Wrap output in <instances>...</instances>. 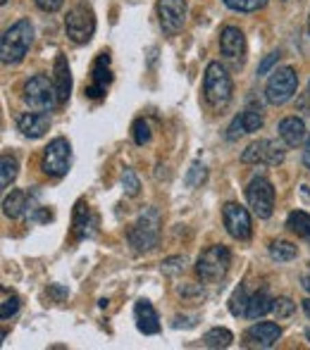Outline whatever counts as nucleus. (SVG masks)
Wrapping results in <instances>:
<instances>
[{
    "label": "nucleus",
    "instance_id": "nucleus-1",
    "mask_svg": "<svg viewBox=\"0 0 310 350\" xmlns=\"http://www.w3.org/2000/svg\"><path fill=\"white\" fill-rule=\"evenodd\" d=\"M160 224L162 217L157 208H146L139 215V219L127 229V241H129L134 253H148L160 241Z\"/></svg>",
    "mask_w": 310,
    "mask_h": 350
},
{
    "label": "nucleus",
    "instance_id": "nucleus-2",
    "mask_svg": "<svg viewBox=\"0 0 310 350\" xmlns=\"http://www.w3.org/2000/svg\"><path fill=\"white\" fill-rule=\"evenodd\" d=\"M34 41V27L29 19H19L10 29H5L0 38V60L3 65H17L24 60Z\"/></svg>",
    "mask_w": 310,
    "mask_h": 350
},
{
    "label": "nucleus",
    "instance_id": "nucleus-3",
    "mask_svg": "<svg viewBox=\"0 0 310 350\" xmlns=\"http://www.w3.org/2000/svg\"><path fill=\"white\" fill-rule=\"evenodd\" d=\"M232 93H234L232 77H229V72L224 70V65H220V62H210V65L205 67V77H203L205 103H208L213 110L222 112L224 107L232 103Z\"/></svg>",
    "mask_w": 310,
    "mask_h": 350
},
{
    "label": "nucleus",
    "instance_id": "nucleus-4",
    "mask_svg": "<svg viewBox=\"0 0 310 350\" xmlns=\"http://www.w3.org/2000/svg\"><path fill=\"white\" fill-rule=\"evenodd\" d=\"M229 267H232V253L227 245H210L196 260V274L203 284H220L227 277Z\"/></svg>",
    "mask_w": 310,
    "mask_h": 350
},
{
    "label": "nucleus",
    "instance_id": "nucleus-5",
    "mask_svg": "<svg viewBox=\"0 0 310 350\" xmlns=\"http://www.w3.org/2000/svg\"><path fill=\"white\" fill-rule=\"evenodd\" d=\"M24 103L38 112H51V110H55V107H60L53 79H48L46 74H34V77L24 83Z\"/></svg>",
    "mask_w": 310,
    "mask_h": 350
},
{
    "label": "nucleus",
    "instance_id": "nucleus-6",
    "mask_svg": "<svg viewBox=\"0 0 310 350\" xmlns=\"http://www.w3.org/2000/svg\"><path fill=\"white\" fill-rule=\"evenodd\" d=\"M65 31L70 36V41L77 43V46H83V43L91 41L93 33H96V14H93L91 5L79 3L67 12Z\"/></svg>",
    "mask_w": 310,
    "mask_h": 350
},
{
    "label": "nucleus",
    "instance_id": "nucleus-7",
    "mask_svg": "<svg viewBox=\"0 0 310 350\" xmlns=\"http://www.w3.org/2000/svg\"><path fill=\"white\" fill-rule=\"evenodd\" d=\"M248 208L258 219H270L274 212V186L268 176H253L246 186Z\"/></svg>",
    "mask_w": 310,
    "mask_h": 350
},
{
    "label": "nucleus",
    "instance_id": "nucleus-8",
    "mask_svg": "<svg viewBox=\"0 0 310 350\" xmlns=\"http://www.w3.org/2000/svg\"><path fill=\"white\" fill-rule=\"evenodd\" d=\"M298 91V74L294 67H282V70L272 72L268 86H265V100L270 105H284L289 103Z\"/></svg>",
    "mask_w": 310,
    "mask_h": 350
},
{
    "label": "nucleus",
    "instance_id": "nucleus-9",
    "mask_svg": "<svg viewBox=\"0 0 310 350\" xmlns=\"http://www.w3.org/2000/svg\"><path fill=\"white\" fill-rule=\"evenodd\" d=\"M70 165H72V146L67 139L57 136V139H53L46 146V150H43L41 170L46 172L48 176L60 179V176H65L67 172H70Z\"/></svg>",
    "mask_w": 310,
    "mask_h": 350
},
{
    "label": "nucleus",
    "instance_id": "nucleus-10",
    "mask_svg": "<svg viewBox=\"0 0 310 350\" xmlns=\"http://www.w3.org/2000/svg\"><path fill=\"white\" fill-rule=\"evenodd\" d=\"M287 157V150L284 146H279L277 141L272 139H260L253 141L244 152H241V162L244 165H268V167H277L284 162Z\"/></svg>",
    "mask_w": 310,
    "mask_h": 350
},
{
    "label": "nucleus",
    "instance_id": "nucleus-11",
    "mask_svg": "<svg viewBox=\"0 0 310 350\" xmlns=\"http://www.w3.org/2000/svg\"><path fill=\"white\" fill-rule=\"evenodd\" d=\"M222 221L227 234L236 241H250L253 226H250V215L244 205L239 203H227L222 208Z\"/></svg>",
    "mask_w": 310,
    "mask_h": 350
},
{
    "label": "nucleus",
    "instance_id": "nucleus-12",
    "mask_svg": "<svg viewBox=\"0 0 310 350\" xmlns=\"http://www.w3.org/2000/svg\"><path fill=\"white\" fill-rule=\"evenodd\" d=\"M186 0H157V19L167 36L179 33L186 22Z\"/></svg>",
    "mask_w": 310,
    "mask_h": 350
},
{
    "label": "nucleus",
    "instance_id": "nucleus-13",
    "mask_svg": "<svg viewBox=\"0 0 310 350\" xmlns=\"http://www.w3.org/2000/svg\"><path fill=\"white\" fill-rule=\"evenodd\" d=\"M112 83V70H110V55L107 53H98V57L91 65V86L86 88L88 98H103L105 88Z\"/></svg>",
    "mask_w": 310,
    "mask_h": 350
},
{
    "label": "nucleus",
    "instance_id": "nucleus-14",
    "mask_svg": "<svg viewBox=\"0 0 310 350\" xmlns=\"http://www.w3.org/2000/svg\"><path fill=\"white\" fill-rule=\"evenodd\" d=\"M36 198H38V191L31 189V191H22V189H14L10 191L8 196H5L3 200V212L5 217H10V219H19V217H24L29 210H36Z\"/></svg>",
    "mask_w": 310,
    "mask_h": 350
},
{
    "label": "nucleus",
    "instance_id": "nucleus-15",
    "mask_svg": "<svg viewBox=\"0 0 310 350\" xmlns=\"http://www.w3.org/2000/svg\"><path fill=\"white\" fill-rule=\"evenodd\" d=\"M220 51L234 65H241L246 55V36L239 27H224L220 33Z\"/></svg>",
    "mask_w": 310,
    "mask_h": 350
},
{
    "label": "nucleus",
    "instance_id": "nucleus-16",
    "mask_svg": "<svg viewBox=\"0 0 310 350\" xmlns=\"http://www.w3.org/2000/svg\"><path fill=\"white\" fill-rule=\"evenodd\" d=\"M246 346H255V348H272L274 343L282 338V329L274 322H258L253 327L246 329L244 334Z\"/></svg>",
    "mask_w": 310,
    "mask_h": 350
},
{
    "label": "nucleus",
    "instance_id": "nucleus-17",
    "mask_svg": "<svg viewBox=\"0 0 310 350\" xmlns=\"http://www.w3.org/2000/svg\"><path fill=\"white\" fill-rule=\"evenodd\" d=\"M96 226H98V217L93 215L91 208L83 200H79L75 215H72V234H75V239L77 241L91 239L96 234Z\"/></svg>",
    "mask_w": 310,
    "mask_h": 350
},
{
    "label": "nucleus",
    "instance_id": "nucleus-18",
    "mask_svg": "<svg viewBox=\"0 0 310 350\" xmlns=\"http://www.w3.org/2000/svg\"><path fill=\"white\" fill-rule=\"evenodd\" d=\"M53 83H55V91H57V100L60 105H65L70 100V93H72V72H70V62L62 53L55 55V65H53Z\"/></svg>",
    "mask_w": 310,
    "mask_h": 350
},
{
    "label": "nucleus",
    "instance_id": "nucleus-19",
    "mask_svg": "<svg viewBox=\"0 0 310 350\" xmlns=\"http://www.w3.org/2000/svg\"><path fill=\"white\" fill-rule=\"evenodd\" d=\"M17 129L27 139H41L51 129V117L46 112H24V115L17 117Z\"/></svg>",
    "mask_w": 310,
    "mask_h": 350
},
{
    "label": "nucleus",
    "instance_id": "nucleus-20",
    "mask_svg": "<svg viewBox=\"0 0 310 350\" xmlns=\"http://www.w3.org/2000/svg\"><path fill=\"white\" fill-rule=\"evenodd\" d=\"M134 317H136V329L146 336H153V334L160 332V319H157L155 308L148 303V300L141 298L139 303L134 305Z\"/></svg>",
    "mask_w": 310,
    "mask_h": 350
},
{
    "label": "nucleus",
    "instance_id": "nucleus-21",
    "mask_svg": "<svg viewBox=\"0 0 310 350\" xmlns=\"http://www.w3.org/2000/svg\"><path fill=\"white\" fill-rule=\"evenodd\" d=\"M308 131H306V124H303L301 117H284L279 122V139L284 141V146L289 148H296L306 141Z\"/></svg>",
    "mask_w": 310,
    "mask_h": 350
},
{
    "label": "nucleus",
    "instance_id": "nucleus-22",
    "mask_svg": "<svg viewBox=\"0 0 310 350\" xmlns=\"http://www.w3.org/2000/svg\"><path fill=\"white\" fill-rule=\"evenodd\" d=\"M272 305H274V298L270 295V291L268 288H260L258 293L250 295L248 310H246V317H248V319L265 317V314L272 312Z\"/></svg>",
    "mask_w": 310,
    "mask_h": 350
},
{
    "label": "nucleus",
    "instance_id": "nucleus-23",
    "mask_svg": "<svg viewBox=\"0 0 310 350\" xmlns=\"http://www.w3.org/2000/svg\"><path fill=\"white\" fill-rule=\"evenodd\" d=\"M287 229L294 231L296 236H301V239H306L308 243H310V215H308V212H303V210L289 212Z\"/></svg>",
    "mask_w": 310,
    "mask_h": 350
},
{
    "label": "nucleus",
    "instance_id": "nucleus-24",
    "mask_svg": "<svg viewBox=\"0 0 310 350\" xmlns=\"http://www.w3.org/2000/svg\"><path fill=\"white\" fill-rule=\"evenodd\" d=\"M268 250H270V258H272L274 262H292V260H296V255H298V248L292 243V241H272Z\"/></svg>",
    "mask_w": 310,
    "mask_h": 350
},
{
    "label": "nucleus",
    "instance_id": "nucleus-25",
    "mask_svg": "<svg viewBox=\"0 0 310 350\" xmlns=\"http://www.w3.org/2000/svg\"><path fill=\"white\" fill-rule=\"evenodd\" d=\"M232 341H234L232 332L224 329V327L210 329V332H205V336H203V343L208 348H229L232 346Z\"/></svg>",
    "mask_w": 310,
    "mask_h": 350
},
{
    "label": "nucleus",
    "instance_id": "nucleus-26",
    "mask_svg": "<svg viewBox=\"0 0 310 350\" xmlns=\"http://www.w3.org/2000/svg\"><path fill=\"white\" fill-rule=\"evenodd\" d=\"M17 170H19L17 157L5 152V155L0 157V186H3V189H10V184L17 179Z\"/></svg>",
    "mask_w": 310,
    "mask_h": 350
},
{
    "label": "nucleus",
    "instance_id": "nucleus-27",
    "mask_svg": "<svg viewBox=\"0 0 310 350\" xmlns=\"http://www.w3.org/2000/svg\"><path fill=\"white\" fill-rule=\"evenodd\" d=\"M248 291H246V286H239V288L232 293V298H229V312L234 314V317H246V310H248Z\"/></svg>",
    "mask_w": 310,
    "mask_h": 350
},
{
    "label": "nucleus",
    "instance_id": "nucleus-28",
    "mask_svg": "<svg viewBox=\"0 0 310 350\" xmlns=\"http://www.w3.org/2000/svg\"><path fill=\"white\" fill-rule=\"evenodd\" d=\"M0 293H3V303H0V317H3V319L14 317V314H17V310H19V298L8 288H3Z\"/></svg>",
    "mask_w": 310,
    "mask_h": 350
},
{
    "label": "nucleus",
    "instance_id": "nucleus-29",
    "mask_svg": "<svg viewBox=\"0 0 310 350\" xmlns=\"http://www.w3.org/2000/svg\"><path fill=\"white\" fill-rule=\"evenodd\" d=\"M241 120H244L246 134H255V131L263 129V115H260V110H253V107H248V110L241 112Z\"/></svg>",
    "mask_w": 310,
    "mask_h": 350
},
{
    "label": "nucleus",
    "instance_id": "nucleus-30",
    "mask_svg": "<svg viewBox=\"0 0 310 350\" xmlns=\"http://www.w3.org/2000/svg\"><path fill=\"white\" fill-rule=\"evenodd\" d=\"M222 3L234 12H255V10L265 8L268 0H222Z\"/></svg>",
    "mask_w": 310,
    "mask_h": 350
},
{
    "label": "nucleus",
    "instance_id": "nucleus-31",
    "mask_svg": "<svg viewBox=\"0 0 310 350\" xmlns=\"http://www.w3.org/2000/svg\"><path fill=\"white\" fill-rule=\"evenodd\" d=\"M122 189H125V193L129 196V198L139 196L141 181H139V176H136L134 170H125V174H122Z\"/></svg>",
    "mask_w": 310,
    "mask_h": 350
},
{
    "label": "nucleus",
    "instance_id": "nucleus-32",
    "mask_svg": "<svg viewBox=\"0 0 310 350\" xmlns=\"http://www.w3.org/2000/svg\"><path fill=\"white\" fill-rule=\"evenodd\" d=\"M294 310H296V303H294L292 298H287V295H282V298H274L272 312L277 314V319H287V317H292Z\"/></svg>",
    "mask_w": 310,
    "mask_h": 350
},
{
    "label": "nucleus",
    "instance_id": "nucleus-33",
    "mask_svg": "<svg viewBox=\"0 0 310 350\" xmlns=\"http://www.w3.org/2000/svg\"><path fill=\"white\" fill-rule=\"evenodd\" d=\"M131 136H134V143L136 146H146V143H151V126L146 120H136L134 124H131Z\"/></svg>",
    "mask_w": 310,
    "mask_h": 350
},
{
    "label": "nucleus",
    "instance_id": "nucleus-34",
    "mask_svg": "<svg viewBox=\"0 0 310 350\" xmlns=\"http://www.w3.org/2000/svg\"><path fill=\"white\" fill-rule=\"evenodd\" d=\"M205 176H208V172H205V167H203V165H198V162H196V165L191 167V172H189V174H186V184H189L191 189H194V186L203 184V181H205Z\"/></svg>",
    "mask_w": 310,
    "mask_h": 350
},
{
    "label": "nucleus",
    "instance_id": "nucleus-35",
    "mask_svg": "<svg viewBox=\"0 0 310 350\" xmlns=\"http://www.w3.org/2000/svg\"><path fill=\"white\" fill-rule=\"evenodd\" d=\"M239 136H246V129H244V120H241V115H236L232 120V124L227 126V141H236Z\"/></svg>",
    "mask_w": 310,
    "mask_h": 350
},
{
    "label": "nucleus",
    "instance_id": "nucleus-36",
    "mask_svg": "<svg viewBox=\"0 0 310 350\" xmlns=\"http://www.w3.org/2000/svg\"><path fill=\"white\" fill-rule=\"evenodd\" d=\"M184 262H186L184 258H170V260H165V262H162V272H167V274L184 272Z\"/></svg>",
    "mask_w": 310,
    "mask_h": 350
},
{
    "label": "nucleus",
    "instance_id": "nucleus-37",
    "mask_svg": "<svg viewBox=\"0 0 310 350\" xmlns=\"http://www.w3.org/2000/svg\"><path fill=\"white\" fill-rule=\"evenodd\" d=\"M277 62H279V53H270V55L258 65V77H265V74H270V70H272Z\"/></svg>",
    "mask_w": 310,
    "mask_h": 350
},
{
    "label": "nucleus",
    "instance_id": "nucleus-38",
    "mask_svg": "<svg viewBox=\"0 0 310 350\" xmlns=\"http://www.w3.org/2000/svg\"><path fill=\"white\" fill-rule=\"evenodd\" d=\"M34 3H36V8L41 10V12H57L65 0H34Z\"/></svg>",
    "mask_w": 310,
    "mask_h": 350
},
{
    "label": "nucleus",
    "instance_id": "nucleus-39",
    "mask_svg": "<svg viewBox=\"0 0 310 350\" xmlns=\"http://www.w3.org/2000/svg\"><path fill=\"white\" fill-rule=\"evenodd\" d=\"M31 219H36V221H51V219H53V215H51V212H46V210L38 208V212L31 217Z\"/></svg>",
    "mask_w": 310,
    "mask_h": 350
},
{
    "label": "nucleus",
    "instance_id": "nucleus-40",
    "mask_svg": "<svg viewBox=\"0 0 310 350\" xmlns=\"http://www.w3.org/2000/svg\"><path fill=\"white\" fill-rule=\"evenodd\" d=\"M303 167H306V170H310V141H308V146H306V150H303Z\"/></svg>",
    "mask_w": 310,
    "mask_h": 350
},
{
    "label": "nucleus",
    "instance_id": "nucleus-41",
    "mask_svg": "<svg viewBox=\"0 0 310 350\" xmlns=\"http://www.w3.org/2000/svg\"><path fill=\"white\" fill-rule=\"evenodd\" d=\"M301 288L306 291V293H310V274H303L301 277Z\"/></svg>",
    "mask_w": 310,
    "mask_h": 350
},
{
    "label": "nucleus",
    "instance_id": "nucleus-42",
    "mask_svg": "<svg viewBox=\"0 0 310 350\" xmlns=\"http://www.w3.org/2000/svg\"><path fill=\"white\" fill-rule=\"evenodd\" d=\"M51 293H53V295H57V298H65V295H67V291H60V288H57V286H53V288H51Z\"/></svg>",
    "mask_w": 310,
    "mask_h": 350
},
{
    "label": "nucleus",
    "instance_id": "nucleus-43",
    "mask_svg": "<svg viewBox=\"0 0 310 350\" xmlns=\"http://www.w3.org/2000/svg\"><path fill=\"white\" fill-rule=\"evenodd\" d=\"M303 312H306V317L310 319V298L303 300Z\"/></svg>",
    "mask_w": 310,
    "mask_h": 350
},
{
    "label": "nucleus",
    "instance_id": "nucleus-44",
    "mask_svg": "<svg viewBox=\"0 0 310 350\" xmlns=\"http://www.w3.org/2000/svg\"><path fill=\"white\" fill-rule=\"evenodd\" d=\"M306 338H308V341H310V329H308V332H306Z\"/></svg>",
    "mask_w": 310,
    "mask_h": 350
},
{
    "label": "nucleus",
    "instance_id": "nucleus-45",
    "mask_svg": "<svg viewBox=\"0 0 310 350\" xmlns=\"http://www.w3.org/2000/svg\"><path fill=\"white\" fill-rule=\"evenodd\" d=\"M0 5H8V0H0Z\"/></svg>",
    "mask_w": 310,
    "mask_h": 350
},
{
    "label": "nucleus",
    "instance_id": "nucleus-46",
    "mask_svg": "<svg viewBox=\"0 0 310 350\" xmlns=\"http://www.w3.org/2000/svg\"><path fill=\"white\" fill-rule=\"evenodd\" d=\"M308 33H310V17H308Z\"/></svg>",
    "mask_w": 310,
    "mask_h": 350
},
{
    "label": "nucleus",
    "instance_id": "nucleus-47",
    "mask_svg": "<svg viewBox=\"0 0 310 350\" xmlns=\"http://www.w3.org/2000/svg\"><path fill=\"white\" fill-rule=\"evenodd\" d=\"M308 96H310V81H308Z\"/></svg>",
    "mask_w": 310,
    "mask_h": 350
}]
</instances>
